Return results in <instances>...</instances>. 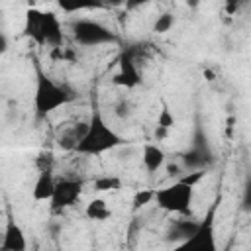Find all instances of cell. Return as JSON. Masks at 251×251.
<instances>
[{
	"instance_id": "2e32d148",
	"label": "cell",
	"mask_w": 251,
	"mask_h": 251,
	"mask_svg": "<svg viewBox=\"0 0 251 251\" xmlns=\"http://www.w3.org/2000/svg\"><path fill=\"white\" fill-rule=\"evenodd\" d=\"M92 186L98 192H114V190L122 188V178L116 176V175H100V176L94 178Z\"/></svg>"
},
{
	"instance_id": "ba28073f",
	"label": "cell",
	"mask_w": 251,
	"mask_h": 251,
	"mask_svg": "<svg viewBox=\"0 0 251 251\" xmlns=\"http://www.w3.org/2000/svg\"><path fill=\"white\" fill-rule=\"evenodd\" d=\"M184 169V173H194V171H208L214 165V153H206L200 149H186L180 153V161H178Z\"/></svg>"
},
{
	"instance_id": "cb8c5ba5",
	"label": "cell",
	"mask_w": 251,
	"mask_h": 251,
	"mask_svg": "<svg viewBox=\"0 0 251 251\" xmlns=\"http://www.w3.org/2000/svg\"><path fill=\"white\" fill-rule=\"evenodd\" d=\"M167 133H169V129L159 127V126L155 127V137H157V141H159V139H165V137H167Z\"/></svg>"
},
{
	"instance_id": "5bb4252c",
	"label": "cell",
	"mask_w": 251,
	"mask_h": 251,
	"mask_svg": "<svg viewBox=\"0 0 251 251\" xmlns=\"http://www.w3.org/2000/svg\"><path fill=\"white\" fill-rule=\"evenodd\" d=\"M41 25H43V12L29 8L25 12V25H24V33L27 37H31L35 43L41 45Z\"/></svg>"
},
{
	"instance_id": "7a4b0ae2",
	"label": "cell",
	"mask_w": 251,
	"mask_h": 251,
	"mask_svg": "<svg viewBox=\"0 0 251 251\" xmlns=\"http://www.w3.org/2000/svg\"><path fill=\"white\" fill-rule=\"evenodd\" d=\"M33 69H35V96H33V108H35V120L41 122V120H45L51 112H55V110H59L61 106L69 104V102L75 98V94H73L69 88L57 84L49 75H45L43 69H41V65H39V61H37L35 57H33Z\"/></svg>"
},
{
	"instance_id": "7402d4cb",
	"label": "cell",
	"mask_w": 251,
	"mask_h": 251,
	"mask_svg": "<svg viewBox=\"0 0 251 251\" xmlns=\"http://www.w3.org/2000/svg\"><path fill=\"white\" fill-rule=\"evenodd\" d=\"M204 176H206V171H194V173H186V175H182L178 180L184 182V184H188V186H196Z\"/></svg>"
},
{
	"instance_id": "ffe728a7",
	"label": "cell",
	"mask_w": 251,
	"mask_h": 251,
	"mask_svg": "<svg viewBox=\"0 0 251 251\" xmlns=\"http://www.w3.org/2000/svg\"><path fill=\"white\" fill-rule=\"evenodd\" d=\"M157 126H159V127H165V129H171V127L175 126V116H173V112L169 110L167 104H163V108H161V112H159Z\"/></svg>"
},
{
	"instance_id": "484cf974",
	"label": "cell",
	"mask_w": 251,
	"mask_h": 251,
	"mask_svg": "<svg viewBox=\"0 0 251 251\" xmlns=\"http://www.w3.org/2000/svg\"><path fill=\"white\" fill-rule=\"evenodd\" d=\"M6 49H8V39L4 33H0V53H4Z\"/></svg>"
},
{
	"instance_id": "9a60e30c",
	"label": "cell",
	"mask_w": 251,
	"mask_h": 251,
	"mask_svg": "<svg viewBox=\"0 0 251 251\" xmlns=\"http://www.w3.org/2000/svg\"><path fill=\"white\" fill-rule=\"evenodd\" d=\"M84 214H86V218L92 220V222H106V220L112 216V210L108 208L106 200L94 198V200H90V202L86 204Z\"/></svg>"
},
{
	"instance_id": "30bf717a",
	"label": "cell",
	"mask_w": 251,
	"mask_h": 251,
	"mask_svg": "<svg viewBox=\"0 0 251 251\" xmlns=\"http://www.w3.org/2000/svg\"><path fill=\"white\" fill-rule=\"evenodd\" d=\"M27 249V239L24 229L16 224V220L8 218L6 227H4V235H2V245L0 251H25Z\"/></svg>"
},
{
	"instance_id": "277c9868",
	"label": "cell",
	"mask_w": 251,
	"mask_h": 251,
	"mask_svg": "<svg viewBox=\"0 0 251 251\" xmlns=\"http://www.w3.org/2000/svg\"><path fill=\"white\" fill-rule=\"evenodd\" d=\"M194 196V186H188L180 180L173 182L171 186L155 190V204L171 214H190V204Z\"/></svg>"
},
{
	"instance_id": "52a82bcc",
	"label": "cell",
	"mask_w": 251,
	"mask_h": 251,
	"mask_svg": "<svg viewBox=\"0 0 251 251\" xmlns=\"http://www.w3.org/2000/svg\"><path fill=\"white\" fill-rule=\"evenodd\" d=\"M120 69L118 73L114 75V84L118 86H124V88H135L141 84V75H139V69H137V61H135V53L133 49H126L122 55H120Z\"/></svg>"
},
{
	"instance_id": "d6986e66",
	"label": "cell",
	"mask_w": 251,
	"mask_h": 251,
	"mask_svg": "<svg viewBox=\"0 0 251 251\" xmlns=\"http://www.w3.org/2000/svg\"><path fill=\"white\" fill-rule=\"evenodd\" d=\"M53 163H55V157L51 151H41L37 157H35V167L37 171H53Z\"/></svg>"
},
{
	"instance_id": "603a6c76",
	"label": "cell",
	"mask_w": 251,
	"mask_h": 251,
	"mask_svg": "<svg viewBox=\"0 0 251 251\" xmlns=\"http://www.w3.org/2000/svg\"><path fill=\"white\" fill-rule=\"evenodd\" d=\"M182 173H184V169H182V165L180 163H167V175L171 176V178H180L182 176Z\"/></svg>"
},
{
	"instance_id": "44dd1931",
	"label": "cell",
	"mask_w": 251,
	"mask_h": 251,
	"mask_svg": "<svg viewBox=\"0 0 251 251\" xmlns=\"http://www.w3.org/2000/svg\"><path fill=\"white\" fill-rule=\"evenodd\" d=\"M243 212H251V173L245 176L243 182V192H241V206Z\"/></svg>"
},
{
	"instance_id": "5b68a950",
	"label": "cell",
	"mask_w": 251,
	"mask_h": 251,
	"mask_svg": "<svg viewBox=\"0 0 251 251\" xmlns=\"http://www.w3.org/2000/svg\"><path fill=\"white\" fill-rule=\"evenodd\" d=\"M73 37L78 45L82 47H96V45H110V43H118V37L114 31H110L104 24L96 22V20H88V18H80L76 22H73Z\"/></svg>"
},
{
	"instance_id": "ac0fdd59",
	"label": "cell",
	"mask_w": 251,
	"mask_h": 251,
	"mask_svg": "<svg viewBox=\"0 0 251 251\" xmlns=\"http://www.w3.org/2000/svg\"><path fill=\"white\" fill-rule=\"evenodd\" d=\"M173 25H175V16L169 14V12H165V14L157 16V20L153 24V31L155 33H167V31L173 29Z\"/></svg>"
},
{
	"instance_id": "4316f807",
	"label": "cell",
	"mask_w": 251,
	"mask_h": 251,
	"mask_svg": "<svg viewBox=\"0 0 251 251\" xmlns=\"http://www.w3.org/2000/svg\"><path fill=\"white\" fill-rule=\"evenodd\" d=\"M233 10H237V4L229 2V4H227V12H233Z\"/></svg>"
},
{
	"instance_id": "8fae6325",
	"label": "cell",
	"mask_w": 251,
	"mask_h": 251,
	"mask_svg": "<svg viewBox=\"0 0 251 251\" xmlns=\"http://www.w3.org/2000/svg\"><path fill=\"white\" fill-rule=\"evenodd\" d=\"M200 227V220H173L165 231V241H173V243H182L186 241L190 235L196 233V229Z\"/></svg>"
},
{
	"instance_id": "6da1fadb",
	"label": "cell",
	"mask_w": 251,
	"mask_h": 251,
	"mask_svg": "<svg viewBox=\"0 0 251 251\" xmlns=\"http://www.w3.org/2000/svg\"><path fill=\"white\" fill-rule=\"evenodd\" d=\"M126 143H127V139L118 135L104 122L102 112H100V104H98V96H96V92H92V112H90V120H88V131L80 139V143L76 145L75 153L96 157V155H102V153L112 151V149L126 145Z\"/></svg>"
},
{
	"instance_id": "7c38bea8",
	"label": "cell",
	"mask_w": 251,
	"mask_h": 251,
	"mask_svg": "<svg viewBox=\"0 0 251 251\" xmlns=\"http://www.w3.org/2000/svg\"><path fill=\"white\" fill-rule=\"evenodd\" d=\"M55 184L57 180L53 178V171H39L35 182H33V188H31V196L35 202H45L53 198L55 194Z\"/></svg>"
},
{
	"instance_id": "9c48e42d",
	"label": "cell",
	"mask_w": 251,
	"mask_h": 251,
	"mask_svg": "<svg viewBox=\"0 0 251 251\" xmlns=\"http://www.w3.org/2000/svg\"><path fill=\"white\" fill-rule=\"evenodd\" d=\"M41 45H49L53 49L63 47V27H61V24L53 12H43Z\"/></svg>"
},
{
	"instance_id": "8992f818",
	"label": "cell",
	"mask_w": 251,
	"mask_h": 251,
	"mask_svg": "<svg viewBox=\"0 0 251 251\" xmlns=\"http://www.w3.org/2000/svg\"><path fill=\"white\" fill-rule=\"evenodd\" d=\"M82 186H84V182L80 178H73V176H65V178L57 180L55 194L51 198V210L59 212V210L75 206L82 194Z\"/></svg>"
},
{
	"instance_id": "4fadbf2b",
	"label": "cell",
	"mask_w": 251,
	"mask_h": 251,
	"mask_svg": "<svg viewBox=\"0 0 251 251\" xmlns=\"http://www.w3.org/2000/svg\"><path fill=\"white\" fill-rule=\"evenodd\" d=\"M143 167H145V171L149 173V175H155L163 165H165V161H167V157H165V151L159 147V145H155V143H147V145H143Z\"/></svg>"
},
{
	"instance_id": "3957f363",
	"label": "cell",
	"mask_w": 251,
	"mask_h": 251,
	"mask_svg": "<svg viewBox=\"0 0 251 251\" xmlns=\"http://www.w3.org/2000/svg\"><path fill=\"white\" fill-rule=\"evenodd\" d=\"M222 204V194L214 198L210 204L206 216L200 220V227L196 229L194 235H190L186 241L175 245L171 251H218L216 245V233H214V224H216V212Z\"/></svg>"
},
{
	"instance_id": "d4e9b609",
	"label": "cell",
	"mask_w": 251,
	"mask_h": 251,
	"mask_svg": "<svg viewBox=\"0 0 251 251\" xmlns=\"http://www.w3.org/2000/svg\"><path fill=\"white\" fill-rule=\"evenodd\" d=\"M118 114L120 116H127L129 112H127V102H120L118 104Z\"/></svg>"
},
{
	"instance_id": "e0dca14e",
	"label": "cell",
	"mask_w": 251,
	"mask_h": 251,
	"mask_svg": "<svg viewBox=\"0 0 251 251\" xmlns=\"http://www.w3.org/2000/svg\"><path fill=\"white\" fill-rule=\"evenodd\" d=\"M155 200V190H151V188H141V190H137L135 194H133V212H137L139 208H143V206H147L149 202H153Z\"/></svg>"
}]
</instances>
